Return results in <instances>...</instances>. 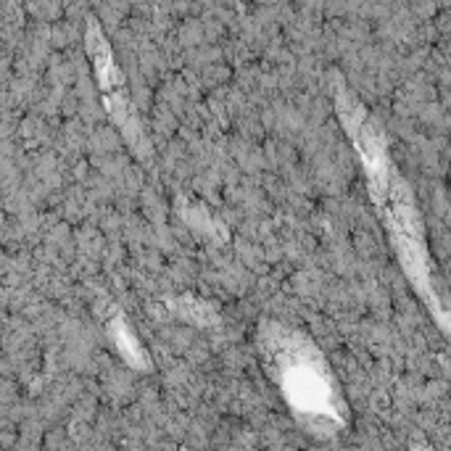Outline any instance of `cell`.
Masks as SVG:
<instances>
[{
    "instance_id": "1",
    "label": "cell",
    "mask_w": 451,
    "mask_h": 451,
    "mask_svg": "<svg viewBox=\"0 0 451 451\" xmlns=\"http://www.w3.org/2000/svg\"><path fill=\"white\" fill-rule=\"evenodd\" d=\"M338 114L343 119L346 129H349L351 140L364 161L367 179H369V193L372 201L378 203L380 217L390 232V240L396 246V253L401 259V267L422 301L433 309L435 320L441 327H446V311L438 304V296L430 282V269H428V248L422 237V224L414 198L409 193V185L401 179L396 172L393 161H390L385 150V138L372 122V116L359 106L349 93H338Z\"/></svg>"
},
{
    "instance_id": "2",
    "label": "cell",
    "mask_w": 451,
    "mask_h": 451,
    "mask_svg": "<svg viewBox=\"0 0 451 451\" xmlns=\"http://www.w3.org/2000/svg\"><path fill=\"white\" fill-rule=\"evenodd\" d=\"M261 343L269 354V362L280 367V378L288 393L298 404H306V407L327 404L330 383L325 378V364L306 335L280 325H267Z\"/></svg>"
},
{
    "instance_id": "3",
    "label": "cell",
    "mask_w": 451,
    "mask_h": 451,
    "mask_svg": "<svg viewBox=\"0 0 451 451\" xmlns=\"http://www.w3.org/2000/svg\"><path fill=\"white\" fill-rule=\"evenodd\" d=\"M87 48H90V58H93V66H95V74H98V82H100V90L106 95V103H109V111L114 114V119L122 129L127 132V138L135 143L138 140V124L132 119V109H129V100H127V90H124V79L119 69L114 66V58H111V50H109V42L100 37L98 26L93 24L90 19V29H87Z\"/></svg>"
},
{
    "instance_id": "4",
    "label": "cell",
    "mask_w": 451,
    "mask_h": 451,
    "mask_svg": "<svg viewBox=\"0 0 451 451\" xmlns=\"http://www.w3.org/2000/svg\"><path fill=\"white\" fill-rule=\"evenodd\" d=\"M111 333H114V340L116 346L122 349L127 356H129V362H138V359H143L138 354V343H135V335L129 333V327L122 317H114V325H111Z\"/></svg>"
}]
</instances>
